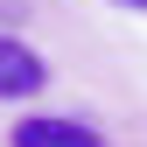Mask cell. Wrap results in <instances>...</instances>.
I'll list each match as a JSON object with an SVG mask.
<instances>
[{
	"instance_id": "obj_2",
	"label": "cell",
	"mask_w": 147,
	"mask_h": 147,
	"mask_svg": "<svg viewBox=\"0 0 147 147\" xmlns=\"http://www.w3.org/2000/svg\"><path fill=\"white\" fill-rule=\"evenodd\" d=\"M42 56L21 42V35H0V98H28V91H42Z\"/></svg>"
},
{
	"instance_id": "obj_1",
	"label": "cell",
	"mask_w": 147,
	"mask_h": 147,
	"mask_svg": "<svg viewBox=\"0 0 147 147\" xmlns=\"http://www.w3.org/2000/svg\"><path fill=\"white\" fill-rule=\"evenodd\" d=\"M14 147H105V133H98V126H84V119L28 112L21 126H14Z\"/></svg>"
},
{
	"instance_id": "obj_3",
	"label": "cell",
	"mask_w": 147,
	"mask_h": 147,
	"mask_svg": "<svg viewBox=\"0 0 147 147\" xmlns=\"http://www.w3.org/2000/svg\"><path fill=\"white\" fill-rule=\"evenodd\" d=\"M119 7H147V0H119Z\"/></svg>"
}]
</instances>
